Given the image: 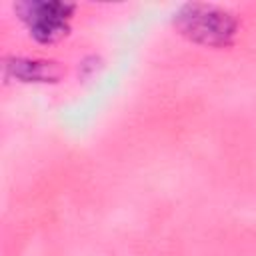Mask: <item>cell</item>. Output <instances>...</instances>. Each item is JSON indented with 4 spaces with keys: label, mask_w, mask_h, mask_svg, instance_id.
Wrapping results in <instances>:
<instances>
[{
    "label": "cell",
    "mask_w": 256,
    "mask_h": 256,
    "mask_svg": "<svg viewBox=\"0 0 256 256\" xmlns=\"http://www.w3.org/2000/svg\"><path fill=\"white\" fill-rule=\"evenodd\" d=\"M174 26L188 40L214 48L230 46L238 30V22L228 10L212 4H184L174 14Z\"/></svg>",
    "instance_id": "obj_1"
},
{
    "label": "cell",
    "mask_w": 256,
    "mask_h": 256,
    "mask_svg": "<svg viewBox=\"0 0 256 256\" xmlns=\"http://www.w3.org/2000/svg\"><path fill=\"white\" fill-rule=\"evenodd\" d=\"M74 8L76 6L70 2L32 0V2H20L16 6V12L28 24L30 34L38 42L52 44L68 34V20Z\"/></svg>",
    "instance_id": "obj_2"
},
{
    "label": "cell",
    "mask_w": 256,
    "mask_h": 256,
    "mask_svg": "<svg viewBox=\"0 0 256 256\" xmlns=\"http://www.w3.org/2000/svg\"><path fill=\"white\" fill-rule=\"evenodd\" d=\"M8 72L22 82H56L62 76V68L50 60L12 58L6 62Z\"/></svg>",
    "instance_id": "obj_3"
}]
</instances>
